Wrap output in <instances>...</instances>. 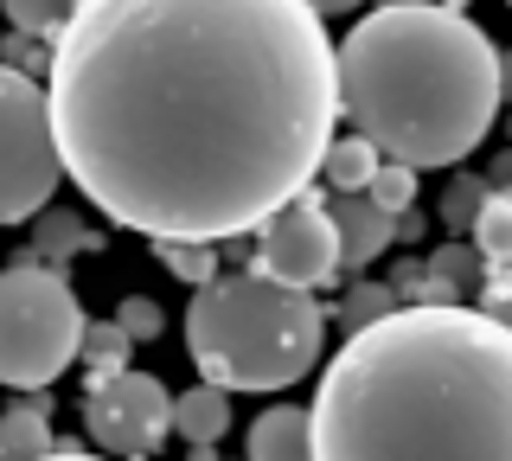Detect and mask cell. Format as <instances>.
<instances>
[{
	"label": "cell",
	"instance_id": "cell-1",
	"mask_svg": "<svg viewBox=\"0 0 512 461\" xmlns=\"http://www.w3.org/2000/svg\"><path fill=\"white\" fill-rule=\"evenodd\" d=\"M45 103L109 225L218 250L320 180L340 65L308 0H77Z\"/></svg>",
	"mask_w": 512,
	"mask_h": 461
},
{
	"label": "cell",
	"instance_id": "cell-7",
	"mask_svg": "<svg viewBox=\"0 0 512 461\" xmlns=\"http://www.w3.org/2000/svg\"><path fill=\"white\" fill-rule=\"evenodd\" d=\"M250 276L276 282V289H301V295H314L320 282L340 276V231H333V212H327V199H320L314 186L256 225Z\"/></svg>",
	"mask_w": 512,
	"mask_h": 461
},
{
	"label": "cell",
	"instance_id": "cell-29",
	"mask_svg": "<svg viewBox=\"0 0 512 461\" xmlns=\"http://www.w3.org/2000/svg\"><path fill=\"white\" fill-rule=\"evenodd\" d=\"M506 7H512V0H506Z\"/></svg>",
	"mask_w": 512,
	"mask_h": 461
},
{
	"label": "cell",
	"instance_id": "cell-19",
	"mask_svg": "<svg viewBox=\"0 0 512 461\" xmlns=\"http://www.w3.org/2000/svg\"><path fill=\"white\" fill-rule=\"evenodd\" d=\"M154 257L167 263V276H180L186 289H205L218 276V250L212 244H154Z\"/></svg>",
	"mask_w": 512,
	"mask_h": 461
},
{
	"label": "cell",
	"instance_id": "cell-17",
	"mask_svg": "<svg viewBox=\"0 0 512 461\" xmlns=\"http://www.w3.org/2000/svg\"><path fill=\"white\" fill-rule=\"evenodd\" d=\"M128 353H135V340H128L116 321H90L84 327V346H77V359L90 365V385H96V378H116V372H135Z\"/></svg>",
	"mask_w": 512,
	"mask_h": 461
},
{
	"label": "cell",
	"instance_id": "cell-4",
	"mask_svg": "<svg viewBox=\"0 0 512 461\" xmlns=\"http://www.w3.org/2000/svg\"><path fill=\"white\" fill-rule=\"evenodd\" d=\"M327 353V314L314 295L231 269L186 301V359L218 391H288Z\"/></svg>",
	"mask_w": 512,
	"mask_h": 461
},
{
	"label": "cell",
	"instance_id": "cell-2",
	"mask_svg": "<svg viewBox=\"0 0 512 461\" xmlns=\"http://www.w3.org/2000/svg\"><path fill=\"white\" fill-rule=\"evenodd\" d=\"M308 417L314 461H512V333L480 308H397L346 333Z\"/></svg>",
	"mask_w": 512,
	"mask_h": 461
},
{
	"label": "cell",
	"instance_id": "cell-22",
	"mask_svg": "<svg viewBox=\"0 0 512 461\" xmlns=\"http://www.w3.org/2000/svg\"><path fill=\"white\" fill-rule=\"evenodd\" d=\"M116 327L128 333V340H160V327H167V314H160V301L154 295H128L122 308H116Z\"/></svg>",
	"mask_w": 512,
	"mask_h": 461
},
{
	"label": "cell",
	"instance_id": "cell-13",
	"mask_svg": "<svg viewBox=\"0 0 512 461\" xmlns=\"http://www.w3.org/2000/svg\"><path fill=\"white\" fill-rule=\"evenodd\" d=\"M378 167H384V154L365 135H333L327 161H320V186H327L333 199H359V193H372Z\"/></svg>",
	"mask_w": 512,
	"mask_h": 461
},
{
	"label": "cell",
	"instance_id": "cell-20",
	"mask_svg": "<svg viewBox=\"0 0 512 461\" xmlns=\"http://www.w3.org/2000/svg\"><path fill=\"white\" fill-rule=\"evenodd\" d=\"M378 205V212H391V218H404V212H416V167H404V161H384L378 167V180H372V193H365Z\"/></svg>",
	"mask_w": 512,
	"mask_h": 461
},
{
	"label": "cell",
	"instance_id": "cell-18",
	"mask_svg": "<svg viewBox=\"0 0 512 461\" xmlns=\"http://www.w3.org/2000/svg\"><path fill=\"white\" fill-rule=\"evenodd\" d=\"M71 7H77V0H0V13H7L13 33H20V39H45V45L64 33Z\"/></svg>",
	"mask_w": 512,
	"mask_h": 461
},
{
	"label": "cell",
	"instance_id": "cell-12",
	"mask_svg": "<svg viewBox=\"0 0 512 461\" xmlns=\"http://www.w3.org/2000/svg\"><path fill=\"white\" fill-rule=\"evenodd\" d=\"M32 257L26 263H52V269H64L71 257H84V250H103V231H90L77 212H58V205H45L39 218H32Z\"/></svg>",
	"mask_w": 512,
	"mask_h": 461
},
{
	"label": "cell",
	"instance_id": "cell-14",
	"mask_svg": "<svg viewBox=\"0 0 512 461\" xmlns=\"http://www.w3.org/2000/svg\"><path fill=\"white\" fill-rule=\"evenodd\" d=\"M45 455H58V436L39 397L0 410V461H45Z\"/></svg>",
	"mask_w": 512,
	"mask_h": 461
},
{
	"label": "cell",
	"instance_id": "cell-5",
	"mask_svg": "<svg viewBox=\"0 0 512 461\" xmlns=\"http://www.w3.org/2000/svg\"><path fill=\"white\" fill-rule=\"evenodd\" d=\"M84 301L71 276L52 263H13L0 269V385L39 391L77 365L84 346Z\"/></svg>",
	"mask_w": 512,
	"mask_h": 461
},
{
	"label": "cell",
	"instance_id": "cell-16",
	"mask_svg": "<svg viewBox=\"0 0 512 461\" xmlns=\"http://www.w3.org/2000/svg\"><path fill=\"white\" fill-rule=\"evenodd\" d=\"M397 308H404V301H397L391 282H352V289L340 295V308H333V321H340L346 333H365V327L391 321Z\"/></svg>",
	"mask_w": 512,
	"mask_h": 461
},
{
	"label": "cell",
	"instance_id": "cell-3",
	"mask_svg": "<svg viewBox=\"0 0 512 461\" xmlns=\"http://www.w3.org/2000/svg\"><path fill=\"white\" fill-rule=\"evenodd\" d=\"M340 116L384 161L455 167L493 135L500 45L436 0H384L333 45Z\"/></svg>",
	"mask_w": 512,
	"mask_h": 461
},
{
	"label": "cell",
	"instance_id": "cell-26",
	"mask_svg": "<svg viewBox=\"0 0 512 461\" xmlns=\"http://www.w3.org/2000/svg\"><path fill=\"white\" fill-rule=\"evenodd\" d=\"M500 97L512 103V52H500Z\"/></svg>",
	"mask_w": 512,
	"mask_h": 461
},
{
	"label": "cell",
	"instance_id": "cell-23",
	"mask_svg": "<svg viewBox=\"0 0 512 461\" xmlns=\"http://www.w3.org/2000/svg\"><path fill=\"white\" fill-rule=\"evenodd\" d=\"M480 314L512 333V269H487V282H480Z\"/></svg>",
	"mask_w": 512,
	"mask_h": 461
},
{
	"label": "cell",
	"instance_id": "cell-6",
	"mask_svg": "<svg viewBox=\"0 0 512 461\" xmlns=\"http://www.w3.org/2000/svg\"><path fill=\"white\" fill-rule=\"evenodd\" d=\"M58 186H64V161H58L45 84L0 58V231L32 225Z\"/></svg>",
	"mask_w": 512,
	"mask_h": 461
},
{
	"label": "cell",
	"instance_id": "cell-10",
	"mask_svg": "<svg viewBox=\"0 0 512 461\" xmlns=\"http://www.w3.org/2000/svg\"><path fill=\"white\" fill-rule=\"evenodd\" d=\"M244 461H314V417L301 404H269L256 410Z\"/></svg>",
	"mask_w": 512,
	"mask_h": 461
},
{
	"label": "cell",
	"instance_id": "cell-8",
	"mask_svg": "<svg viewBox=\"0 0 512 461\" xmlns=\"http://www.w3.org/2000/svg\"><path fill=\"white\" fill-rule=\"evenodd\" d=\"M84 429L90 442H103L109 455H148L173 429V397L154 372H116L84 385Z\"/></svg>",
	"mask_w": 512,
	"mask_h": 461
},
{
	"label": "cell",
	"instance_id": "cell-9",
	"mask_svg": "<svg viewBox=\"0 0 512 461\" xmlns=\"http://www.w3.org/2000/svg\"><path fill=\"white\" fill-rule=\"evenodd\" d=\"M327 212H333V231H340V276H359L365 263H378L384 250H391L397 218L378 212L365 193L359 199H327Z\"/></svg>",
	"mask_w": 512,
	"mask_h": 461
},
{
	"label": "cell",
	"instance_id": "cell-27",
	"mask_svg": "<svg viewBox=\"0 0 512 461\" xmlns=\"http://www.w3.org/2000/svg\"><path fill=\"white\" fill-rule=\"evenodd\" d=\"M45 461H109V455H90V449H58V455H45Z\"/></svg>",
	"mask_w": 512,
	"mask_h": 461
},
{
	"label": "cell",
	"instance_id": "cell-21",
	"mask_svg": "<svg viewBox=\"0 0 512 461\" xmlns=\"http://www.w3.org/2000/svg\"><path fill=\"white\" fill-rule=\"evenodd\" d=\"M487 193H493V180H448L442 186V225L448 231H474V218H480V205H487Z\"/></svg>",
	"mask_w": 512,
	"mask_h": 461
},
{
	"label": "cell",
	"instance_id": "cell-28",
	"mask_svg": "<svg viewBox=\"0 0 512 461\" xmlns=\"http://www.w3.org/2000/svg\"><path fill=\"white\" fill-rule=\"evenodd\" d=\"M436 7H442V0H436Z\"/></svg>",
	"mask_w": 512,
	"mask_h": 461
},
{
	"label": "cell",
	"instance_id": "cell-24",
	"mask_svg": "<svg viewBox=\"0 0 512 461\" xmlns=\"http://www.w3.org/2000/svg\"><path fill=\"white\" fill-rule=\"evenodd\" d=\"M320 20H340V13H359V0H308Z\"/></svg>",
	"mask_w": 512,
	"mask_h": 461
},
{
	"label": "cell",
	"instance_id": "cell-15",
	"mask_svg": "<svg viewBox=\"0 0 512 461\" xmlns=\"http://www.w3.org/2000/svg\"><path fill=\"white\" fill-rule=\"evenodd\" d=\"M468 244L487 257V269H512V186H493L487 205H480Z\"/></svg>",
	"mask_w": 512,
	"mask_h": 461
},
{
	"label": "cell",
	"instance_id": "cell-25",
	"mask_svg": "<svg viewBox=\"0 0 512 461\" xmlns=\"http://www.w3.org/2000/svg\"><path fill=\"white\" fill-rule=\"evenodd\" d=\"M397 237H423V212H404V218H397Z\"/></svg>",
	"mask_w": 512,
	"mask_h": 461
},
{
	"label": "cell",
	"instance_id": "cell-11",
	"mask_svg": "<svg viewBox=\"0 0 512 461\" xmlns=\"http://www.w3.org/2000/svg\"><path fill=\"white\" fill-rule=\"evenodd\" d=\"M231 429V391L218 385H199V391H180L173 397V436L192 449V461H212V442Z\"/></svg>",
	"mask_w": 512,
	"mask_h": 461
}]
</instances>
